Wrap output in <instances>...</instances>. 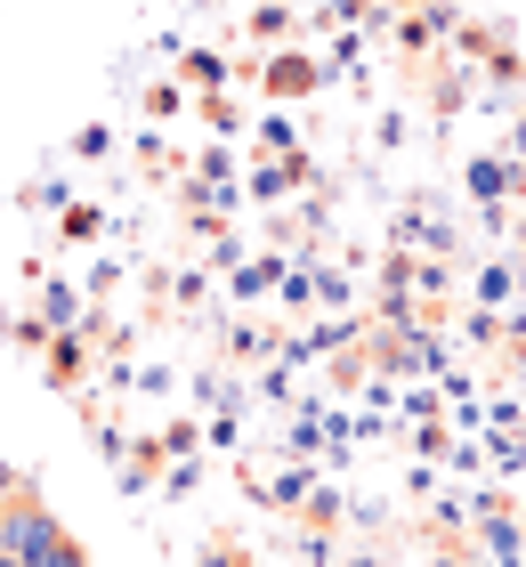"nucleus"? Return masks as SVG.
Here are the masks:
<instances>
[{"mask_svg": "<svg viewBox=\"0 0 526 567\" xmlns=\"http://www.w3.org/2000/svg\"><path fill=\"white\" fill-rule=\"evenodd\" d=\"M0 551H9V567H90L82 544L58 527V511H49L41 495H9V519H0Z\"/></svg>", "mask_w": 526, "mask_h": 567, "instance_id": "f257e3e1", "label": "nucleus"}, {"mask_svg": "<svg viewBox=\"0 0 526 567\" xmlns=\"http://www.w3.org/2000/svg\"><path fill=\"white\" fill-rule=\"evenodd\" d=\"M82 365H90L82 332H58V341H49V381H58V390H73V381H82Z\"/></svg>", "mask_w": 526, "mask_h": 567, "instance_id": "f03ea898", "label": "nucleus"}, {"mask_svg": "<svg viewBox=\"0 0 526 567\" xmlns=\"http://www.w3.org/2000/svg\"><path fill=\"white\" fill-rule=\"evenodd\" d=\"M9 495H24V478L9 471V454H0V503H9Z\"/></svg>", "mask_w": 526, "mask_h": 567, "instance_id": "7ed1b4c3", "label": "nucleus"}, {"mask_svg": "<svg viewBox=\"0 0 526 567\" xmlns=\"http://www.w3.org/2000/svg\"><path fill=\"white\" fill-rule=\"evenodd\" d=\"M0 519H9V503H0Z\"/></svg>", "mask_w": 526, "mask_h": 567, "instance_id": "20e7f679", "label": "nucleus"}]
</instances>
